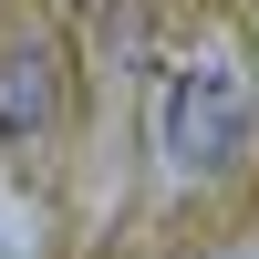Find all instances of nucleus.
I'll use <instances>...</instances> for the list:
<instances>
[{"instance_id":"obj_1","label":"nucleus","mask_w":259,"mask_h":259,"mask_svg":"<svg viewBox=\"0 0 259 259\" xmlns=\"http://www.w3.org/2000/svg\"><path fill=\"white\" fill-rule=\"evenodd\" d=\"M166 156L177 166H239L249 156V94H239L228 62L177 73V94H166Z\"/></svg>"},{"instance_id":"obj_2","label":"nucleus","mask_w":259,"mask_h":259,"mask_svg":"<svg viewBox=\"0 0 259 259\" xmlns=\"http://www.w3.org/2000/svg\"><path fill=\"white\" fill-rule=\"evenodd\" d=\"M62 114V41L41 21L0 31V145H41Z\"/></svg>"}]
</instances>
